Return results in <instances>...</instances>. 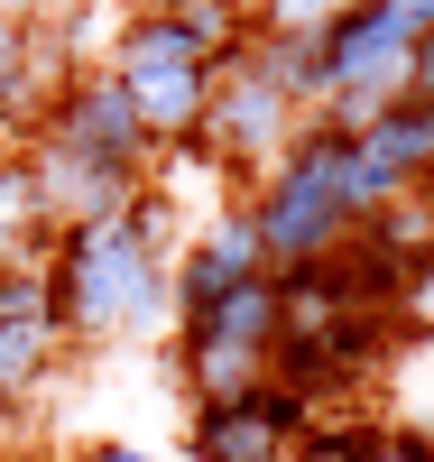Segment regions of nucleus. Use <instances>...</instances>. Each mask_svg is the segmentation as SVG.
I'll return each mask as SVG.
<instances>
[{
	"label": "nucleus",
	"mask_w": 434,
	"mask_h": 462,
	"mask_svg": "<svg viewBox=\"0 0 434 462\" xmlns=\"http://www.w3.org/2000/svg\"><path fill=\"white\" fill-rule=\"evenodd\" d=\"M176 195L167 185H139L121 213L102 222H56L47 231V259H37V278H47V305L74 352H102V342H139L157 324H176L167 305V259H176Z\"/></svg>",
	"instance_id": "obj_1"
},
{
	"label": "nucleus",
	"mask_w": 434,
	"mask_h": 462,
	"mask_svg": "<svg viewBox=\"0 0 434 462\" xmlns=\"http://www.w3.org/2000/svg\"><path fill=\"white\" fill-rule=\"evenodd\" d=\"M231 37H250L241 0H185V10H121L111 28V56L102 74L130 93V111L148 121L157 148H185L204 130V102H213V56Z\"/></svg>",
	"instance_id": "obj_2"
},
{
	"label": "nucleus",
	"mask_w": 434,
	"mask_h": 462,
	"mask_svg": "<svg viewBox=\"0 0 434 462\" xmlns=\"http://www.w3.org/2000/svg\"><path fill=\"white\" fill-rule=\"evenodd\" d=\"M342 139H351V130H333V121H314V111H305L296 139L250 176L241 222H250V241H259L268 268H305V259H324L342 231H351V204H342Z\"/></svg>",
	"instance_id": "obj_3"
},
{
	"label": "nucleus",
	"mask_w": 434,
	"mask_h": 462,
	"mask_svg": "<svg viewBox=\"0 0 434 462\" xmlns=\"http://www.w3.org/2000/svg\"><path fill=\"white\" fill-rule=\"evenodd\" d=\"M407 56H416V28L388 10V0H342V10L314 28V121L370 130L379 111L407 93Z\"/></svg>",
	"instance_id": "obj_4"
},
{
	"label": "nucleus",
	"mask_w": 434,
	"mask_h": 462,
	"mask_svg": "<svg viewBox=\"0 0 434 462\" xmlns=\"http://www.w3.org/2000/svg\"><path fill=\"white\" fill-rule=\"evenodd\" d=\"M296 121L305 111L259 74V56H250V37H231V47L213 56V102H204V130H194L176 158H194V167H222V176H259L278 148L296 139Z\"/></svg>",
	"instance_id": "obj_5"
},
{
	"label": "nucleus",
	"mask_w": 434,
	"mask_h": 462,
	"mask_svg": "<svg viewBox=\"0 0 434 462\" xmlns=\"http://www.w3.org/2000/svg\"><path fill=\"white\" fill-rule=\"evenodd\" d=\"M37 139L74 148V158H102V167H121V176H157V158H167V148L148 139V121L130 111V93L111 84L102 65H74L65 84L47 93V111H37Z\"/></svg>",
	"instance_id": "obj_6"
},
{
	"label": "nucleus",
	"mask_w": 434,
	"mask_h": 462,
	"mask_svg": "<svg viewBox=\"0 0 434 462\" xmlns=\"http://www.w3.org/2000/svg\"><path fill=\"white\" fill-rule=\"evenodd\" d=\"M305 389H287V379H259V389L241 398H213L185 416V462H296V435L314 426Z\"/></svg>",
	"instance_id": "obj_7"
},
{
	"label": "nucleus",
	"mask_w": 434,
	"mask_h": 462,
	"mask_svg": "<svg viewBox=\"0 0 434 462\" xmlns=\"http://www.w3.org/2000/svg\"><path fill=\"white\" fill-rule=\"evenodd\" d=\"M65 324H56V305H47V278L37 268H0V407H28L47 379L65 370Z\"/></svg>",
	"instance_id": "obj_8"
},
{
	"label": "nucleus",
	"mask_w": 434,
	"mask_h": 462,
	"mask_svg": "<svg viewBox=\"0 0 434 462\" xmlns=\"http://www.w3.org/2000/svg\"><path fill=\"white\" fill-rule=\"evenodd\" d=\"M259 241H250V222H241V204L231 213H204L176 241V259H167V305L176 315H194V305H213V296H231L241 278H259Z\"/></svg>",
	"instance_id": "obj_9"
},
{
	"label": "nucleus",
	"mask_w": 434,
	"mask_h": 462,
	"mask_svg": "<svg viewBox=\"0 0 434 462\" xmlns=\"http://www.w3.org/2000/svg\"><path fill=\"white\" fill-rule=\"evenodd\" d=\"M28 148V176H37V204H47V222H102V213H121L148 176H121V167H102V158H74V148L56 139H19Z\"/></svg>",
	"instance_id": "obj_10"
},
{
	"label": "nucleus",
	"mask_w": 434,
	"mask_h": 462,
	"mask_svg": "<svg viewBox=\"0 0 434 462\" xmlns=\"http://www.w3.org/2000/svg\"><path fill=\"white\" fill-rule=\"evenodd\" d=\"M176 333H213V342H231V352H250V361H268L278 352V333H287V305H278V278H241L231 296H213V305H194V315H176Z\"/></svg>",
	"instance_id": "obj_11"
},
{
	"label": "nucleus",
	"mask_w": 434,
	"mask_h": 462,
	"mask_svg": "<svg viewBox=\"0 0 434 462\" xmlns=\"http://www.w3.org/2000/svg\"><path fill=\"white\" fill-rule=\"evenodd\" d=\"M47 74H37V19H0V148H19L47 111Z\"/></svg>",
	"instance_id": "obj_12"
},
{
	"label": "nucleus",
	"mask_w": 434,
	"mask_h": 462,
	"mask_svg": "<svg viewBox=\"0 0 434 462\" xmlns=\"http://www.w3.org/2000/svg\"><path fill=\"white\" fill-rule=\"evenodd\" d=\"M47 204H37V176H28V148H0V268H37L47 259Z\"/></svg>",
	"instance_id": "obj_13"
},
{
	"label": "nucleus",
	"mask_w": 434,
	"mask_h": 462,
	"mask_svg": "<svg viewBox=\"0 0 434 462\" xmlns=\"http://www.w3.org/2000/svg\"><path fill=\"white\" fill-rule=\"evenodd\" d=\"M176 379H185V398H194V407H213V398L259 389V379H268V361L231 352V342H213V333H176Z\"/></svg>",
	"instance_id": "obj_14"
},
{
	"label": "nucleus",
	"mask_w": 434,
	"mask_h": 462,
	"mask_svg": "<svg viewBox=\"0 0 434 462\" xmlns=\"http://www.w3.org/2000/svg\"><path fill=\"white\" fill-rule=\"evenodd\" d=\"M250 56L296 111H314V37H250Z\"/></svg>",
	"instance_id": "obj_15"
},
{
	"label": "nucleus",
	"mask_w": 434,
	"mask_h": 462,
	"mask_svg": "<svg viewBox=\"0 0 434 462\" xmlns=\"http://www.w3.org/2000/svg\"><path fill=\"white\" fill-rule=\"evenodd\" d=\"M296 462H388V435L379 426H324V416H314L296 435Z\"/></svg>",
	"instance_id": "obj_16"
},
{
	"label": "nucleus",
	"mask_w": 434,
	"mask_h": 462,
	"mask_svg": "<svg viewBox=\"0 0 434 462\" xmlns=\"http://www.w3.org/2000/svg\"><path fill=\"white\" fill-rule=\"evenodd\" d=\"M342 10V0H241V19H250V37H314Z\"/></svg>",
	"instance_id": "obj_17"
},
{
	"label": "nucleus",
	"mask_w": 434,
	"mask_h": 462,
	"mask_svg": "<svg viewBox=\"0 0 434 462\" xmlns=\"http://www.w3.org/2000/svg\"><path fill=\"white\" fill-rule=\"evenodd\" d=\"M398 102H434V28L416 37V56H407V93Z\"/></svg>",
	"instance_id": "obj_18"
},
{
	"label": "nucleus",
	"mask_w": 434,
	"mask_h": 462,
	"mask_svg": "<svg viewBox=\"0 0 434 462\" xmlns=\"http://www.w3.org/2000/svg\"><path fill=\"white\" fill-rule=\"evenodd\" d=\"M84 462H167V453H139V444H93Z\"/></svg>",
	"instance_id": "obj_19"
},
{
	"label": "nucleus",
	"mask_w": 434,
	"mask_h": 462,
	"mask_svg": "<svg viewBox=\"0 0 434 462\" xmlns=\"http://www.w3.org/2000/svg\"><path fill=\"white\" fill-rule=\"evenodd\" d=\"M0 19H47V0H0Z\"/></svg>",
	"instance_id": "obj_20"
},
{
	"label": "nucleus",
	"mask_w": 434,
	"mask_h": 462,
	"mask_svg": "<svg viewBox=\"0 0 434 462\" xmlns=\"http://www.w3.org/2000/svg\"><path fill=\"white\" fill-rule=\"evenodd\" d=\"M139 10H185V0H139Z\"/></svg>",
	"instance_id": "obj_21"
},
{
	"label": "nucleus",
	"mask_w": 434,
	"mask_h": 462,
	"mask_svg": "<svg viewBox=\"0 0 434 462\" xmlns=\"http://www.w3.org/2000/svg\"><path fill=\"white\" fill-rule=\"evenodd\" d=\"M0 426H10V407H0Z\"/></svg>",
	"instance_id": "obj_22"
},
{
	"label": "nucleus",
	"mask_w": 434,
	"mask_h": 462,
	"mask_svg": "<svg viewBox=\"0 0 434 462\" xmlns=\"http://www.w3.org/2000/svg\"><path fill=\"white\" fill-rule=\"evenodd\" d=\"M425 204H434V185H425Z\"/></svg>",
	"instance_id": "obj_23"
}]
</instances>
